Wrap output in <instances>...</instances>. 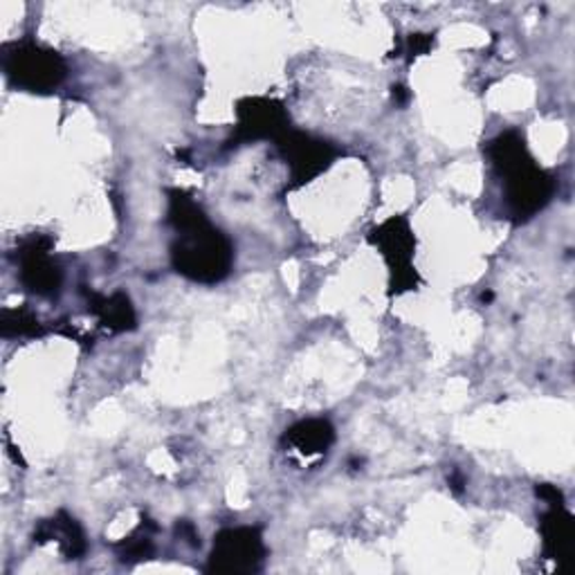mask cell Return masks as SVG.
I'll return each mask as SVG.
<instances>
[{"mask_svg":"<svg viewBox=\"0 0 575 575\" xmlns=\"http://www.w3.org/2000/svg\"><path fill=\"white\" fill-rule=\"evenodd\" d=\"M488 156L503 178L505 207L515 223H526L551 203L555 178L533 162L520 131L510 129L499 134L488 145Z\"/></svg>","mask_w":575,"mask_h":575,"instance_id":"obj_1","label":"cell"},{"mask_svg":"<svg viewBox=\"0 0 575 575\" xmlns=\"http://www.w3.org/2000/svg\"><path fill=\"white\" fill-rule=\"evenodd\" d=\"M171 243V266L178 275L196 284H219L234 266V245L210 221L175 232Z\"/></svg>","mask_w":575,"mask_h":575,"instance_id":"obj_2","label":"cell"},{"mask_svg":"<svg viewBox=\"0 0 575 575\" xmlns=\"http://www.w3.org/2000/svg\"><path fill=\"white\" fill-rule=\"evenodd\" d=\"M3 68L12 86L36 95L52 93L68 77L66 58L56 50L32 41L8 45L3 54Z\"/></svg>","mask_w":575,"mask_h":575,"instance_id":"obj_3","label":"cell"},{"mask_svg":"<svg viewBox=\"0 0 575 575\" xmlns=\"http://www.w3.org/2000/svg\"><path fill=\"white\" fill-rule=\"evenodd\" d=\"M369 241L380 249L382 259L390 266L392 275V292L401 295L407 290H416L420 279L414 268V249L416 236L405 216H392L375 230H371Z\"/></svg>","mask_w":575,"mask_h":575,"instance_id":"obj_4","label":"cell"},{"mask_svg":"<svg viewBox=\"0 0 575 575\" xmlns=\"http://www.w3.org/2000/svg\"><path fill=\"white\" fill-rule=\"evenodd\" d=\"M266 557V544L259 529L236 526L225 529L214 537V549L210 553L207 573L243 575L259 571Z\"/></svg>","mask_w":575,"mask_h":575,"instance_id":"obj_5","label":"cell"},{"mask_svg":"<svg viewBox=\"0 0 575 575\" xmlns=\"http://www.w3.org/2000/svg\"><path fill=\"white\" fill-rule=\"evenodd\" d=\"M290 129V115L281 102L268 97H245L236 104V126L230 147L273 140Z\"/></svg>","mask_w":575,"mask_h":575,"instance_id":"obj_6","label":"cell"},{"mask_svg":"<svg viewBox=\"0 0 575 575\" xmlns=\"http://www.w3.org/2000/svg\"><path fill=\"white\" fill-rule=\"evenodd\" d=\"M277 151L288 164L292 187H304L322 175L336 160L338 151L327 140L288 129L277 142Z\"/></svg>","mask_w":575,"mask_h":575,"instance_id":"obj_7","label":"cell"},{"mask_svg":"<svg viewBox=\"0 0 575 575\" xmlns=\"http://www.w3.org/2000/svg\"><path fill=\"white\" fill-rule=\"evenodd\" d=\"M50 249H52V238L45 234H32L17 247L21 284L39 297L58 295L63 284V273L58 264L52 259Z\"/></svg>","mask_w":575,"mask_h":575,"instance_id":"obj_8","label":"cell"},{"mask_svg":"<svg viewBox=\"0 0 575 575\" xmlns=\"http://www.w3.org/2000/svg\"><path fill=\"white\" fill-rule=\"evenodd\" d=\"M540 531H542L546 557L555 560L560 568H566L571 562L573 542H575L573 515L564 505H551L542 515Z\"/></svg>","mask_w":575,"mask_h":575,"instance_id":"obj_9","label":"cell"},{"mask_svg":"<svg viewBox=\"0 0 575 575\" xmlns=\"http://www.w3.org/2000/svg\"><path fill=\"white\" fill-rule=\"evenodd\" d=\"M86 297H88V310L97 315L102 327H106L108 331L124 333V331H134L138 327L134 301L126 292H113L108 297L97 292H86Z\"/></svg>","mask_w":575,"mask_h":575,"instance_id":"obj_10","label":"cell"},{"mask_svg":"<svg viewBox=\"0 0 575 575\" xmlns=\"http://www.w3.org/2000/svg\"><path fill=\"white\" fill-rule=\"evenodd\" d=\"M50 540L58 542L66 560H79L88 549L84 529L68 513H56L52 520H45L39 524V529L34 531V542L45 544Z\"/></svg>","mask_w":575,"mask_h":575,"instance_id":"obj_11","label":"cell"},{"mask_svg":"<svg viewBox=\"0 0 575 575\" xmlns=\"http://www.w3.org/2000/svg\"><path fill=\"white\" fill-rule=\"evenodd\" d=\"M284 440L290 447H295L299 455L315 457V455L329 452V447L336 440V429L324 418H308V420H299L297 425H292L286 432Z\"/></svg>","mask_w":575,"mask_h":575,"instance_id":"obj_12","label":"cell"},{"mask_svg":"<svg viewBox=\"0 0 575 575\" xmlns=\"http://www.w3.org/2000/svg\"><path fill=\"white\" fill-rule=\"evenodd\" d=\"M0 333H3V338H36L43 336L45 329L39 322V317L25 308H19L3 310V315H0Z\"/></svg>","mask_w":575,"mask_h":575,"instance_id":"obj_13","label":"cell"},{"mask_svg":"<svg viewBox=\"0 0 575 575\" xmlns=\"http://www.w3.org/2000/svg\"><path fill=\"white\" fill-rule=\"evenodd\" d=\"M151 531H156L153 524H145L129 537H124L121 544H117V553L121 562H142L149 560L153 555V540H151Z\"/></svg>","mask_w":575,"mask_h":575,"instance_id":"obj_14","label":"cell"},{"mask_svg":"<svg viewBox=\"0 0 575 575\" xmlns=\"http://www.w3.org/2000/svg\"><path fill=\"white\" fill-rule=\"evenodd\" d=\"M432 45H434V36L432 34H412L407 39V54H409V58L420 56V54L429 52Z\"/></svg>","mask_w":575,"mask_h":575,"instance_id":"obj_15","label":"cell"},{"mask_svg":"<svg viewBox=\"0 0 575 575\" xmlns=\"http://www.w3.org/2000/svg\"><path fill=\"white\" fill-rule=\"evenodd\" d=\"M535 492H537V497L544 499L549 505H564V492H562L557 486H553V483H540V486L535 488Z\"/></svg>","mask_w":575,"mask_h":575,"instance_id":"obj_16","label":"cell"},{"mask_svg":"<svg viewBox=\"0 0 575 575\" xmlns=\"http://www.w3.org/2000/svg\"><path fill=\"white\" fill-rule=\"evenodd\" d=\"M175 533H178L187 544L201 546V537H199V533H196V529H194V524H191V522H187V520L178 522V524H175Z\"/></svg>","mask_w":575,"mask_h":575,"instance_id":"obj_17","label":"cell"},{"mask_svg":"<svg viewBox=\"0 0 575 575\" xmlns=\"http://www.w3.org/2000/svg\"><path fill=\"white\" fill-rule=\"evenodd\" d=\"M407 97H409V95H407V90H405L403 86H394V99H396L398 104H405Z\"/></svg>","mask_w":575,"mask_h":575,"instance_id":"obj_18","label":"cell"},{"mask_svg":"<svg viewBox=\"0 0 575 575\" xmlns=\"http://www.w3.org/2000/svg\"><path fill=\"white\" fill-rule=\"evenodd\" d=\"M450 483H452V490H455V492H461V490H464V477H461L459 472H455V477H452Z\"/></svg>","mask_w":575,"mask_h":575,"instance_id":"obj_19","label":"cell"},{"mask_svg":"<svg viewBox=\"0 0 575 575\" xmlns=\"http://www.w3.org/2000/svg\"><path fill=\"white\" fill-rule=\"evenodd\" d=\"M481 299H483V301H492V292H483Z\"/></svg>","mask_w":575,"mask_h":575,"instance_id":"obj_20","label":"cell"}]
</instances>
